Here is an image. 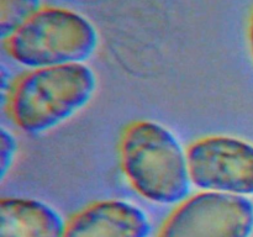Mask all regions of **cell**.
<instances>
[{"mask_svg":"<svg viewBox=\"0 0 253 237\" xmlns=\"http://www.w3.org/2000/svg\"><path fill=\"white\" fill-rule=\"evenodd\" d=\"M119 157L126 180L143 199L178 205L190 195L188 151L162 123L152 120L128 123L121 133Z\"/></svg>","mask_w":253,"mask_h":237,"instance_id":"1","label":"cell"},{"mask_svg":"<svg viewBox=\"0 0 253 237\" xmlns=\"http://www.w3.org/2000/svg\"><path fill=\"white\" fill-rule=\"evenodd\" d=\"M96 85L95 73L85 63L29 69L10 86L7 113L27 135L48 132L85 108Z\"/></svg>","mask_w":253,"mask_h":237,"instance_id":"2","label":"cell"},{"mask_svg":"<svg viewBox=\"0 0 253 237\" xmlns=\"http://www.w3.org/2000/svg\"><path fill=\"white\" fill-rule=\"evenodd\" d=\"M10 58L29 69L85 63L99 44V32L74 9L43 5L24 26L5 40Z\"/></svg>","mask_w":253,"mask_h":237,"instance_id":"3","label":"cell"},{"mask_svg":"<svg viewBox=\"0 0 253 237\" xmlns=\"http://www.w3.org/2000/svg\"><path fill=\"white\" fill-rule=\"evenodd\" d=\"M253 201L250 198L200 192L175 205L157 237H251Z\"/></svg>","mask_w":253,"mask_h":237,"instance_id":"4","label":"cell"},{"mask_svg":"<svg viewBox=\"0 0 253 237\" xmlns=\"http://www.w3.org/2000/svg\"><path fill=\"white\" fill-rule=\"evenodd\" d=\"M188 151L192 184L199 190L253 197V143L230 135L195 140Z\"/></svg>","mask_w":253,"mask_h":237,"instance_id":"5","label":"cell"},{"mask_svg":"<svg viewBox=\"0 0 253 237\" xmlns=\"http://www.w3.org/2000/svg\"><path fill=\"white\" fill-rule=\"evenodd\" d=\"M148 215L123 199H105L86 205L66 224L63 237H148Z\"/></svg>","mask_w":253,"mask_h":237,"instance_id":"6","label":"cell"},{"mask_svg":"<svg viewBox=\"0 0 253 237\" xmlns=\"http://www.w3.org/2000/svg\"><path fill=\"white\" fill-rule=\"evenodd\" d=\"M63 217L51 205L24 197L0 200V237H63Z\"/></svg>","mask_w":253,"mask_h":237,"instance_id":"7","label":"cell"},{"mask_svg":"<svg viewBox=\"0 0 253 237\" xmlns=\"http://www.w3.org/2000/svg\"><path fill=\"white\" fill-rule=\"evenodd\" d=\"M41 0H0V37L9 39L41 7Z\"/></svg>","mask_w":253,"mask_h":237,"instance_id":"8","label":"cell"},{"mask_svg":"<svg viewBox=\"0 0 253 237\" xmlns=\"http://www.w3.org/2000/svg\"><path fill=\"white\" fill-rule=\"evenodd\" d=\"M17 140L10 131L2 127L0 132V177L4 179L6 177L7 172L11 169L14 164L15 157L17 155Z\"/></svg>","mask_w":253,"mask_h":237,"instance_id":"9","label":"cell"},{"mask_svg":"<svg viewBox=\"0 0 253 237\" xmlns=\"http://www.w3.org/2000/svg\"><path fill=\"white\" fill-rule=\"evenodd\" d=\"M247 37H249L250 51H251V54L253 57V10H252V14H251V16H250V20H249V30H247Z\"/></svg>","mask_w":253,"mask_h":237,"instance_id":"10","label":"cell"}]
</instances>
